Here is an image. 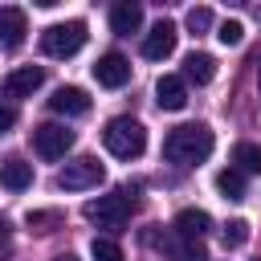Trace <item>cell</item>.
<instances>
[{
    "instance_id": "obj_1",
    "label": "cell",
    "mask_w": 261,
    "mask_h": 261,
    "mask_svg": "<svg viewBox=\"0 0 261 261\" xmlns=\"http://www.w3.org/2000/svg\"><path fill=\"white\" fill-rule=\"evenodd\" d=\"M212 147H216V139H212V130L204 122H184V126H171L163 135V159L184 163V167L188 163H204L212 155Z\"/></svg>"
},
{
    "instance_id": "obj_2",
    "label": "cell",
    "mask_w": 261,
    "mask_h": 261,
    "mask_svg": "<svg viewBox=\"0 0 261 261\" xmlns=\"http://www.w3.org/2000/svg\"><path fill=\"white\" fill-rule=\"evenodd\" d=\"M102 143H106V151L114 155V159H139L143 151H147V130H143V122L139 118H110L106 122V130H102Z\"/></svg>"
},
{
    "instance_id": "obj_3",
    "label": "cell",
    "mask_w": 261,
    "mask_h": 261,
    "mask_svg": "<svg viewBox=\"0 0 261 261\" xmlns=\"http://www.w3.org/2000/svg\"><path fill=\"white\" fill-rule=\"evenodd\" d=\"M86 45V20H61L41 33V49L49 57H73Z\"/></svg>"
},
{
    "instance_id": "obj_4",
    "label": "cell",
    "mask_w": 261,
    "mask_h": 261,
    "mask_svg": "<svg viewBox=\"0 0 261 261\" xmlns=\"http://www.w3.org/2000/svg\"><path fill=\"white\" fill-rule=\"evenodd\" d=\"M102 179H106V167L94 155H77L73 163H65L57 171V188L61 192H86V188H98Z\"/></svg>"
},
{
    "instance_id": "obj_5",
    "label": "cell",
    "mask_w": 261,
    "mask_h": 261,
    "mask_svg": "<svg viewBox=\"0 0 261 261\" xmlns=\"http://www.w3.org/2000/svg\"><path fill=\"white\" fill-rule=\"evenodd\" d=\"M82 212H86V220H94L98 228H122V224L130 220V196H126V192H110V196L90 200Z\"/></svg>"
},
{
    "instance_id": "obj_6",
    "label": "cell",
    "mask_w": 261,
    "mask_h": 261,
    "mask_svg": "<svg viewBox=\"0 0 261 261\" xmlns=\"http://www.w3.org/2000/svg\"><path fill=\"white\" fill-rule=\"evenodd\" d=\"M69 147H73V130L61 126V122H41V126L33 130V151H37L41 159H61Z\"/></svg>"
},
{
    "instance_id": "obj_7",
    "label": "cell",
    "mask_w": 261,
    "mask_h": 261,
    "mask_svg": "<svg viewBox=\"0 0 261 261\" xmlns=\"http://www.w3.org/2000/svg\"><path fill=\"white\" fill-rule=\"evenodd\" d=\"M147 241L151 245H159V249H167L175 261H208V249H204V241H192V237H179V232H147Z\"/></svg>"
},
{
    "instance_id": "obj_8",
    "label": "cell",
    "mask_w": 261,
    "mask_h": 261,
    "mask_svg": "<svg viewBox=\"0 0 261 261\" xmlns=\"http://www.w3.org/2000/svg\"><path fill=\"white\" fill-rule=\"evenodd\" d=\"M94 82L106 86V90H122V86L130 82V61H126L122 53H102V57L94 61Z\"/></svg>"
},
{
    "instance_id": "obj_9",
    "label": "cell",
    "mask_w": 261,
    "mask_h": 261,
    "mask_svg": "<svg viewBox=\"0 0 261 261\" xmlns=\"http://www.w3.org/2000/svg\"><path fill=\"white\" fill-rule=\"evenodd\" d=\"M41 86H45V69L41 65H20L0 82V94L4 98H33V90H41Z\"/></svg>"
},
{
    "instance_id": "obj_10",
    "label": "cell",
    "mask_w": 261,
    "mask_h": 261,
    "mask_svg": "<svg viewBox=\"0 0 261 261\" xmlns=\"http://www.w3.org/2000/svg\"><path fill=\"white\" fill-rule=\"evenodd\" d=\"M175 41H179V29H175L171 20H159V24L143 37V57H147V61H163V57L175 53Z\"/></svg>"
},
{
    "instance_id": "obj_11",
    "label": "cell",
    "mask_w": 261,
    "mask_h": 261,
    "mask_svg": "<svg viewBox=\"0 0 261 261\" xmlns=\"http://www.w3.org/2000/svg\"><path fill=\"white\" fill-rule=\"evenodd\" d=\"M24 33H29L24 8L0 4V45H4V49H20V45H24Z\"/></svg>"
},
{
    "instance_id": "obj_12",
    "label": "cell",
    "mask_w": 261,
    "mask_h": 261,
    "mask_svg": "<svg viewBox=\"0 0 261 261\" xmlns=\"http://www.w3.org/2000/svg\"><path fill=\"white\" fill-rule=\"evenodd\" d=\"M49 110L53 114H90V94L86 90H77V86H61V90H53V98H49Z\"/></svg>"
},
{
    "instance_id": "obj_13",
    "label": "cell",
    "mask_w": 261,
    "mask_h": 261,
    "mask_svg": "<svg viewBox=\"0 0 261 261\" xmlns=\"http://www.w3.org/2000/svg\"><path fill=\"white\" fill-rule=\"evenodd\" d=\"M155 102H159V110H184V106H188V86H184V77L163 73L159 86H155Z\"/></svg>"
},
{
    "instance_id": "obj_14",
    "label": "cell",
    "mask_w": 261,
    "mask_h": 261,
    "mask_svg": "<svg viewBox=\"0 0 261 261\" xmlns=\"http://www.w3.org/2000/svg\"><path fill=\"white\" fill-rule=\"evenodd\" d=\"M0 188H8V192L33 188V163H24L20 155H8V159L0 163Z\"/></svg>"
},
{
    "instance_id": "obj_15",
    "label": "cell",
    "mask_w": 261,
    "mask_h": 261,
    "mask_svg": "<svg viewBox=\"0 0 261 261\" xmlns=\"http://www.w3.org/2000/svg\"><path fill=\"white\" fill-rule=\"evenodd\" d=\"M139 24H143V4H135V0H118V4L110 8V29H114L118 37L139 33Z\"/></svg>"
},
{
    "instance_id": "obj_16",
    "label": "cell",
    "mask_w": 261,
    "mask_h": 261,
    "mask_svg": "<svg viewBox=\"0 0 261 261\" xmlns=\"http://www.w3.org/2000/svg\"><path fill=\"white\" fill-rule=\"evenodd\" d=\"M184 77H188V82H196V86H208V82L216 77V57H212V53L192 49V53L184 57Z\"/></svg>"
},
{
    "instance_id": "obj_17",
    "label": "cell",
    "mask_w": 261,
    "mask_h": 261,
    "mask_svg": "<svg viewBox=\"0 0 261 261\" xmlns=\"http://www.w3.org/2000/svg\"><path fill=\"white\" fill-rule=\"evenodd\" d=\"M208 228H212V216H208L204 208H184V212L175 216V232H179V237H192V241H200Z\"/></svg>"
},
{
    "instance_id": "obj_18",
    "label": "cell",
    "mask_w": 261,
    "mask_h": 261,
    "mask_svg": "<svg viewBox=\"0 0 261 261\" xmlns=\"http://www.w3.org/2000/svg\"><path fill=\"white\" fill-rule=\"evenodd\" d=\"M216 192H220L224 200H245V171H241V167H224V171L216 175Z\"/></svg>"
},
{
    "instance_id": "obj_19",
    "label": "cell",
    "mask_w": 261,
    "mask_h": 261,
    "mask_svg": "<svg viewBox=\"0 0 261 261\" xmlns=\"http://www.w3.org/2000/svg\"><path fill=\"white\" fill-rule=\"evenodd\" d=\"M232 159L241 163V171H253V175H261V147H257V143H237Z\"/></svg>"
},
{
    "instance_id": "obj_20",
    "label": "cell",
    "mask_w": 261,
    "mask_h": 261,
    "mask_svg": "<svg viewBox=\"0 0 261 261\" xmlns=\"http://www.w3.org/2000/svg\"><path fill=\"white\" fill-rule=\"evenodd\" d=\"M220 241H224V249H241L249 241V220H228L220 228Z\"/></svg>"
},
{
    "instance_id": "obj_21",
    "label": "cell",
    "mask_w": 261,
    "mask_h": 261,
    "mask_svg": "<svg viewBox=\"0 0 261 261\" xmlns=\"http://www.w3.org/2000/svg\"><path fill=\"white\" fill-rule=\"evenodd\" d=\"M90 257H94V261H122V249H118V241H110V237H94Z\"/></svg>"
},
{
    "instance_id": "obj_22",
    "label": "cell",
    "mask_w": 261,
    "mask_h": 261,
    "mask_svg": "<svg viewBox=\"0 0 261 261\" xmlns=\"http://www.w3.org/2000/svg\"><path fill=\"white\" fill-rule=\"evenodd\" d=\"M188 29L192 33H208L212 29V8H204V4L200 8H188Z\"/></svg>"
},
{
    "instance_id": "obj_23",
    "label": "cell",
    "mask_w": 261,
    "mask_h": 261,
    "mask_svg": "<svg viewBox=\"0 0 261 261\" xmlns=\"http://www.w3.org/2000/svg\"><path fill=\"white\" fill-rule=\"evenodd\" d=\"M216 37H220V45H241V41H245V24H241V20H224V24L216 29Z\"/></svg>"
},
{
    "instance_id": "obj_24",
    "label": "cell",
    "mask_w": 261,
    "mask_h": 261,
    "mask_svg": "<svg viewBox=\"0 0 261 261\" xmlns=\"http://www.w3.org/2000/svg\"><path fill=\"white\" fill-rule=\"evenodd\" d=\"M53 224H61V216H57V212H29V228H37V232H49Z\"/></svg>"
},
{
    "instance_id": "obj_25",
    "label": "cell",
    "mask_w": 261,
    "mask_h": 261,
    "mask_svg": "<svg viewBox=\"0 0 261 261\" xmlns=\"http://www.w3.org/2000/svg\"><path fill=\"white\" fill-rule=\"evenodd\" d=\"M16 126V106H8V102H0V135H8Z\"/></svg>"
},
{
    "instance_id": "obj_26",
    "label": "cell",
    "mask_w": 261,
    "mask_h": 261,
    "mask_svg": "<svg viewBox=\"0 0 261 261\" xmlns=\"http://www.w3.org/2000/svg\"><path fill=\"white\" fill-rule=\"evenodd\" d=\"M8 237H12V228H8V220H4V216H0V249H4V245H8Z\"/></svg>"
},
{
    "instance_id": "obj_27",
    "label": "cell",
    "mask_w": 261,
    "mask_h": 261,
    "mask_svg": "<svg viewBox=\"0 0 261 261\" xmlns=\"http://www.w3.org/2000/svg\"><path fill=\"white\" fill-rule=\"evenodd\" d=\"M53 261H82L77 253H61V257H53Z\"/></svg>"
},
{
    "instance_id": "obj_28",
    "label": "cell",
    "mask_w": 261,
    "mask_h": 261,
    "mask_svg": "<svg viewBox=\"0 0 261 261\" xmlns=\"http://www.w3.org/2000/svg\"><path fill=\"white\" fill-rule=\"evenodd\" d=\"M257 90H261V65H257Z\"/></svg>"
}]
</instances>
